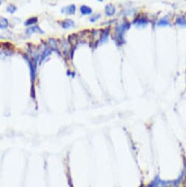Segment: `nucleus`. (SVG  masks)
Instances as JSON below:
<instances>
[{
  "mask_svg": "<svg viewBox=\"0 0 186 187\" xmlns=\"http://www.w3.org/2000/svg\"><path fill=\"white\" fill-rule=\"evenodd\" d=\"M161 183L162 180L160 179V177L158 175L156 176L154 178L152 181H151L145 187H161Z\"/></svg>",
  "mask_w": 186,
  "mask_h": 187,
  "instance_id": "1",
  "label": "nucleus"
},
{
  "mask_svg": "<svg viewBox=\"0 0 186 187\" xmlns=\"http://www.w3.org/2000/svg\"><path fill=\"white\" fill-rule=\"evenodd\" d=\"M75 10V8L73 5H71V6L65 7V8H63L62 9L61 13H65V14H73L74 13Z\"/></svg>",
  "mask_w": 186,
  "mask_h": 187,
  "instance_id": "2",
  "label": "nucleus"
},
{
  "mask_svg": "<svg viewBox=\"0 0 186 187\" xmlns=\"http://www.w3.org/2000/svg\"><path fill=\"white\" fill-rule=\"evenodd\" d=\"M33 32H39V33H43V31L40 28H39L38 26H32V27L28 28L26 29V33L29 35V34H32Z\"/></svg>",
  "mask_w": 186,
  "mask_h": 187,
  "instance_id": "3",
  "label": "nucleus"
},
{
  "mask_svg": "<svg viewBox=\"0 0 186 187\" xmlns=\"http://www.w3.org/2000/svg\"><path fill=\"white\" fill-rule=\"evenodd\" d=\"M9 26L8 20L4 17L0 16V29H6Z\"/></svg>",
  "mask_w": 186,
  "mask_h": 187,
  "instance_id": "4",
  "label": "nucleus"
},
{
  "mask_svg": "<svg viewBox=\"0 0 186 187\" xmlns=\"http://www.w3.org/2000/svg\"><path fill=\"white\" fill-rule=\"evenodd\" d=\"M61 25L64 29H68V28H70L73 26V22L72 20H70V19H67V20L62 22Z\"/></svg>",
  "mask_w": 186,
  "mask_h": 187,
  "instance_id": "5",
  "label": "nucleus"
},
{
  "mask_svg": "<svg viewBox=\"0 0 186 187\" xmlns=\"http://www.w3.org/2000/svg\"><path fill=\"white\" fill-rule=\"evenodd\" d=\"M37 22V18L36 17H32V18H30V19H28L27 21H26L24 23V24L26 26H30V25H33L35 24H36Z\"/></svg>",
  "mask_w": 186,
  "mask_h": 187,
  "instance_id": "6",
  "label": "nucleus"
},
{
  "mask_svg": "<svg viewBox=\"0 0 186 187\" xmlns=\"http://www.w3.org/2000/svg\"><path fill=\"white\" fill-rule=\"evenodd\" d=\"M17 10V8L13 5H10L9 6H8L7 8V11L8 13H13L14 12Z\"/></svg>",
  "mask_w": 186,
  "mask_h": 187,
  "instance_id": "7",
  "label": "nucleus"
},
{
  "mask_svg": "<svg viewBox=\"0 0 186 187\" xmlns=\"http://www.w3.org/2000/svg\"><path fill=\"white\" fill-rule=\"evenodd\" d=\"M81 11H82L84 14H88L91 12L90 10L85 6H83L82 8H81Z\"/></svg>",
  "mask_w": 186,
  "mask_h": 187,
  "instance_id": "8",
  "label": "nucleus"
},
{
  "mask_svg": "<svg viewBox=\"0 0 186 187\" xmlns=\"http://www.w3.org/2000/svg\"><path fill=\"white\" fill-rule=\"evenodd\" d=\"M0 4H1V2H0Z\"/></svg>",
  "mask_w": 186,
  "mask_h": 187,
  "instance_id": "9",
  "label": "nucleus"
}]
</instances>
